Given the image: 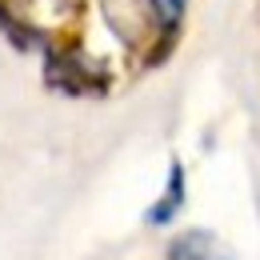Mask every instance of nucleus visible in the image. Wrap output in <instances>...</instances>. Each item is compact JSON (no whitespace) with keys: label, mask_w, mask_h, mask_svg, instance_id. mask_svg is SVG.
I'll return each mask as SVG.
<instances>
[{"label":"nucleus","mask_w":260,"mask_h":260,"mask_svg":"<svg viewBox=\"0 0 260 260\" xmlns=\"http://www.w3.org/2000/svg\"><path fill=\"white\" fill-rule=\"evenodd\" d=\"M180 208H184V164L172 160L168 164V184H164L160 200L144 212V220L152 228H164V224H172V220L180 216Z\"/></svg>","instance_id":"f257e3e1"},{"label":"nucleus","mask_w":260,"mask_h":260,"mask_svg":"<svg viewBox=\"0 0 260 260\" xmlns=\"http://www.w3.org/2000/svg\"><path fill=\"white\" fill-rule=\"evenodd\" d=\"M48 84L52 88H60V92H88V88H96L100 80H92L80 60H72V56H48Z\"/></svg>","instance_id":"f03ea898"},{"label":"nucleus","mask_w":260,"mask_h":260,"mask_svg":"<svg viewBox=\"0 0 260 260\" xmlns=\"http://www.w3.org/2000/svg\"><path fill=\"white\" fill-rule=\"evenodd\" d=\"M212 256H216V240H212V232H204V228L180 232V236L168 244V252H164V260H212Z\"/></svg>","instance_id":"7ed1b4c3"},{"label":"nucleus","mask_w":260,"mask_h":260,"mask_svg":"<svg viewBox=\"0 0 260 260\" xmlns=\"http://www.w3.org/2000/svg\"><path fill=\"white\" fill-rule=\"evenodd\" d=\"M148 4H152L156 24L172 36V32H176V24H180V16H184V0H148Z\"/></svg>","instance_id":"20e7f679"},{"label":"nucleus","mask_w":260,"mask_h":260,"mask_svg":"<svg viewBox=\"0 0 260 260\" xmlns=\"http://www.w3.org/2000/svg\"><path fill=\"white\" fill-rule=\"evenodd\" d=\"M0 32L8 36L16 48H32V44H36V36L28 32V28H24V24H20V20H16V16H12L4 4H0Z\"/></svg>","instance_id":"39448f33"},{"label":"nucleus","mask_w":260,"mask_h":260,"mask_svg":"<svg viewBox=\"0 0 260 260\" xmlns=\"http://www.w3.org/2000/svg\"><path fill=\"white\" fill-rule=\"evenodd\" d=\"M212 260H232V256H220V252H216V256H212Z\"/></svg>","instance_id":"423d86ee"}]
</instances>
